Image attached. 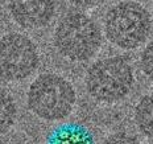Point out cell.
<instances>
[{
  "label": "cell",
  "instance_id": "cell-12",
  "mask_svg": "<svg viewBox=\"0 0 153 144\" xmlns=\"http://www.w3.org/2000/svg\"><path fill=\"white\" fill-rule=\"evenodd\" d=\"M0 16H1V5H0Z\"/></svg>",
  "mask_w": 153,
  "mask_h": 144
},
{
  "label": "cell",
  "instance_id": "cell-11",
  "mask_svg": "<svg viewBox=\"0 0 153 144\" xmlns=\"http://www.w3.org/2000/svg\"><path fill=\"white\" fill-rule=\"evenodd\" d=\"M108 142H126V143H128V142H136V139H135V137H132V136H122V135H117V136L111 137Z\"/></svg>",
  "mask_w": 153,
  "mask_h": 144
},
{
  "label": "cell",
  "instance_id": "cell-1",
  "mask_svg": "<svg viewBox=\"0 0 153 144\" xmlns=\"http://www.w3.org/2000/svg\"><path fill=\"white\" fill-rule=\"evenodd\" d=\"M53 40L63 57L71 61H86L100 49L102 33L90 16L71 12L59 20Z\"/></svg>",
  "mask_w": 153,
  "mask_h": 144
},
{
  "label": "cell",
  "instance_id": "cell-5",
  "mask_svg": "<svg viewBox=\"0 0 153 144\" xmlns=\"http://www.w3.org/2000/svg\"><path fill=\"white\" fill-rule=\"evenodd\" d=\"M38 66L37 46L21 33H8L0 38V78L21 81L28 78Z\"/></svg>",
  "mask_w": 153,
  "mask_h": 144
},
{
  "label": "cell",
  "instance_id": "cell-6",
  "mask_svg": "<svg viewBox=\"0 0 153 144\" xmlns=\"http://www.w3.org/2000/svg\"><path fill=\"white\" fill-rule=\"evenodd\" d=\"M56 0H9V12L20 27L36 29L48 25L54 17Z\"/></svg>",
  "mask_w": 153,
  "mask_h": 144
},
{
  "label": "cell",
  "instance_id": "cell-10",
  "mask_svg": "<svg viewBox=\"0 0 153 144\" xmlns=\"http://www.w3.org/2000/svg\"><path fill=\"white\" fill-rule=\"evenodd\" d=\"M69 1L78 8L88 9V8H95V7H98V5L103 4L106 0H69Z\"/></svg>",
  "mask_w": 153,
  "mask_h": 144
},
{
  "label": "cell",
  "instance_id": "cell-3",
  "mask_svg": "<svg viewBox=\"0 0 153 144\" xmlns=\"http://www.w3.org/2000/svg\"><path fill=\"white\" fill-rule=\"evenodd\" d=\"M152 17L137 1H122L114 5L104 19V31L110 43L122 49H135L148 38Z\"/></svg>",
  "mask_w": 153,
  "mask_h": 144
},
{
  "label": "cell",
  "instance_id": "cell-7",
  "mask_svg": "<svg viewBox=\"0 0 153 144\" xmlns=\"http://www.w3.org/2000/svg\"><path fill=\"white\" fill-rule=\"evenodd\" d=\"M135 120L143 135L153 139V93L144 95L136 104Z\"/></svg>",
  "mask_w": 153,
  "mask_h": 144
},
{
  "label": "cell",
  "instance_id": "cell-8",
  "mask_svg": "<svg viewBox=\"0 0 153 144\" xmlns=\"http://www.w3.org/2000/svg\"><path fill=\"white\" fill-rule=\"evenodd\" d=\"M17 107L11 93L0 87V135L8 132L15 124Z\"/></svg>",
  "mask_w": 153,
  "mask_h": 144
},
{
  "label": "cell",
  "instance_id": "cell-4",
  "mask_svg": "<svg viewBox=\"0 0 153 144\" xmlns=\"http://www.w3.org/2000/svg\"><path fill=\"white\" fill-rule=\"evenodd\" d=\"M86 90L95 101L117 102L129 94L133 70L123 57H110L92 63L86 73Z\"/></svg>",
  "mask_w": 153,
  "mask_h": 144
},
{
  "label": "cell",
  "instance_id": "cell-9",
  "mask_svg": "<svg viewBox=\"0 0 153 144\" xmlns=\"http://www.w3.org/2000/svg\"><path fill=\"white\" fill-rule=\"evenodd\" d=\"M141 69L144 74L153 81V41L146 45L141 54Z\"/></svg>",
  "mask_w": 153,
  "mask_h": 144
},
{
  "label": "cell",
  "instance_id": "cell-2",
  "mask_svg": "<svg viewBox=\"0 0 153 144\" xmlns=\"http://www.w3.org/2000/svg\"><path fill=\"white\" fill-rule=\"evenodd\" d=\"M75 99V90L68 79L49 73L32 82L28 91V107L44 120H61L73 111Z\"/></svg>",
  "mask_w": 153,
  "mask_h": 144
},
{
  "label": "cell",
  "instance_id": "cell-13",
  "mask_svg": "<svg viewBox=\"0 0 153 144\" xmlns=\"http://www.w3.org/2000/svg\"><path fill=\"white\" fill-rule=\"evenodd\" d=\"M152 1H153V0H152Z\"/></svg>",
  "mask_w": 153,
  "mask_h": 144
}]
</instances>
